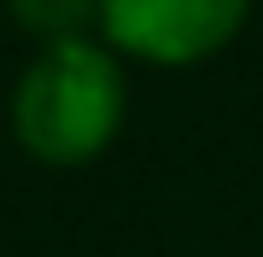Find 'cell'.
<instances>
[{
  "mask_svg": "<svg viewBox=\"0 0 263 257\" xmlns=\"http://www.w3.org/2000/svg\"><path fill=\"white\" fill-rule=\"evenodd\" d=\"M12 18H18L29 35L53 41H82L88 24H100V0H6Z\"/></svg>",
  "mask_w": 263,
  "mask_h": 257,
  "instance_id": "cell-3",
  "label": "cell"
},
{
  "mask_svg": "<svg viewBox=\"0 0 263 257\" xmlns=\"http://www.w3.org/2000/svg\"><path fill=\"white\" fill-rule=\"evenodd\" d=\"M123 105H129V82H123L111 47L82 35L41 47V58L18 82L12 123H18L29 158L70 170L111 146V134L123 129Z\"/></svg>",
  "mask_w": 263,
  "mask_h": 257,
  "instance_id": "cell-1",
  "label": "cell"
},
{
  "mask_svg": "<svg viewBox=\"0 0 263 257\" xmlns=\"http://www.w3.org/2000/svg\"><path fill=\"white\" fill-rule=\"evenodd\" d=\"M252 0H100V29L146 65H193L240 35Z\"/></svg>",
  "mask_w": 263,
  "mask_h": 257,
  "instance_id": "cell-2",
  "label": "cell"
}]
</instances>
